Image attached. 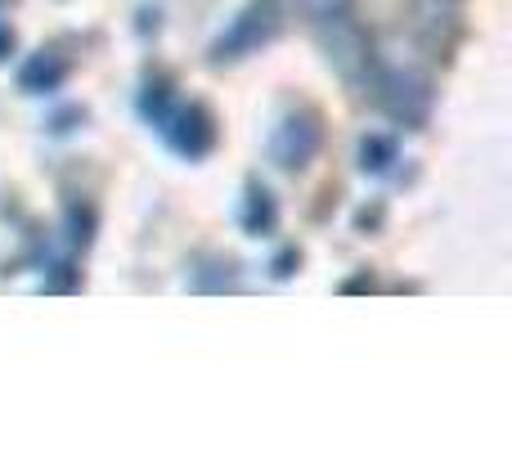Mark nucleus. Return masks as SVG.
I'll list each match as a JSON object with an SVG mask.
<instances>
[{"label":"nucleus","instance_id":"nucleus-8","mask_svg":"<svg viewBox=\"0 0 512 449\" xmlns=\"http://www.w3.org/2000/svg\"><path fill=\"white\" fill-rule=\"evenodd\" d=\"M301 9H306V14H315L319 23H324V18L346 14V0H301Z\"/></svg>","mask_w":512,"mask_h":449},{"label":"nucleus","instance_id":"nucleus-9","mask_svg":"<svg viewBox=\"0 0 512 449\" xmlns=\"http://www.w3.org/2000/svg\"><path fill=\"white\" fill-rule=\"evenodd\" d=\"M9 45H14V36H9L5 27H0V59H5V54H9Z\"/></svg>","mask_w":512,"mask_h":449},{"label":"nucleus","instance_id":"nucleus-6","mask_svg":"<svg viewBox=\"0 0 512 449\" xmlns=\"http://www.w3.org/2000/svg\"><path fill=\"white\" fill-rule=\"evenodd\" d=\"M360 158H364V171H387L391 162H396V140H387V135H369V140L360 144Z\"/></svg>","mask_w":512,"mask_h":449},{"label":"nucleus","instance_id":"nucleus-1","mask_svg":"<svg viewBox=\"0 0 512 449\" xmlns=\"http://www.w3.org/2000/svg\"><path fill=\"white\" fill-rule=\"evenodd\" d=\"M144 117H149V122L171 140V149L185 153V158H203V153L216 144L212 117H207L203 108H194V104H176L167 90L144 95Z\"/></svg>","mask_w":512,"mask_h":449},{"label":"nucleus","instance_id":"nucleus-5","mask_svg":"<svg viewBox=\"0 0 512 449\" xmlns=\"http://www.w3.org/2000/svg\"><path fill=\"white\" fill-rule=\"evenodd\" d=\"M68 77V63L59 59V54H36L32 63H27L23 68V90H32V95H41V90H54L59 86V81Z\"/></svg>","mask_w":512,"mask_h":449},{"label":"nucleus","instance_id":"nucleus-3","mask_svg":"<svg viewBox=\"0 0 512 449\" xmlns=\"http://www.w3.org/2000/svg\"><path fill=\"white\" fill-rule=\"evenodd\" d=\"M274 32H279V9H274L270 0H256V5H248L234 18L230 32L216 41V59H243V54L261 50Z\"/></svg>","mask_w":512,"mask_h":449},{"label":"nucleus","instance_id":"nucleus-7","mask_svg":"<svg viewBox=\"0 0 512 449\" xmlns=\"http://www.w3.org/2000/svg\"><path fill=\"white\" fill-rule=\"evenodd\" d=\"M243 225H248L252 234H261V229L274 225V203L265 189H248V216H243Z\"/></svg>","mask_w":512,"mask_h":449},{"label":"nucleus","instance_id":"nucleus-4","mask_svg":"<svg viewBox=\"0 0 512 449\" xmlns=\"http://www.w3.org/2000/svg\"><path fill=\"white\" fill-rule=\"evenodd\" d=\"M319 149V126L310 122V117H288V122L274 131L270 140V158L279 162V167H306L310 158H315Z\"/></svg>","mask_w":512,"mask_h":449},{"label":"nucleus","instance_id":"nucleus-2","mask_svg":"<svg viewBox=\"0 0 512 449\" xmlns=\"http://www.w3.org/2000/svg\"><path fill=\"white\" fill-rule=\"evenodd\" d=\"M378 99L391 108L396 117H405V122H414V117L427 113V99H432V90H427V77L418 68H409V63H382L378 68Z\"/></svg>","mask_w":512,"mask_h":449}]
</instances>
